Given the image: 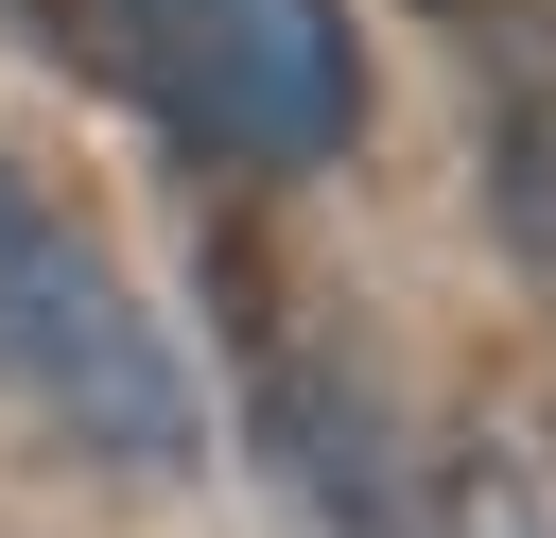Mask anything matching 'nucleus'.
Instances as JSON below:
<instances>
[{
    "instance_id": "obj_1",
    "label": "nucleus",
    "mask_w": 556,
    "mask_h": 538,
    "mask_svg": "<svg viewBox=\"0 0 556 538\" xmlns=\"http://www.w3.org/2000/svg\"><path fill=\"white\" fill-rule=\"evenodd\" d=\"M0 382L104 469H191V364L156 347V312L104 260V226L35 156H0Z\"/></svg>"
},
{
    "instance_id": "obj_2",
    "label": "nucleus",
    "mask_w": 556,
    "mask_h": 538,
    "mask_svg": "<svg viewBox=\"0 0 556 538\" xmlns=\"http://www.w3.org/2000/svg\"><path fill=\"white\" fill-rule=\"evenodd\" d=\"M122 69L156 87L174 139L243 156V174H313L365 139V52H348V0H104Z\"/></svg>"
},
{
    "instance_id": "obj_3",
    "label": "nucleus",
    "mask_w": 556,
    "mask_h": 538,
    "mask_svg": "<svg viewBox=\"0 0 556 538\" xmlns=\"http://www.w3.org/2000/svg\"><path fill=\"white\" fill-rule=\"evenodd\" d=\"M243 417H261V469L295 486L313 538H452L434 486H417V451H400V417H382V382L330 330H295L261 278H243Z\"/></svg>"
}]
</instances>
